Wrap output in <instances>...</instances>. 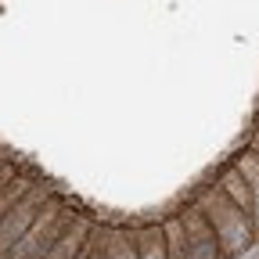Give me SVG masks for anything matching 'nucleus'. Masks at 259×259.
<instances>
[{
	"label": "nucleus",
	"instance_id": "nucleus-1",
	"mask_svg": "<svg viewBox=\"0 0 259 259\" xmlns=\"http://www.w3.org/2000/svg\"><path fill=\"white\" fill-rule=\"evenodd\" d=\"M252 259H259V252H255V255H252Z\"/></svg>",
	"mask_w": 259,
	"mask_h": 259
}]
</instances>
